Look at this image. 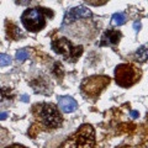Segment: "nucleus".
Here are the masks:
<instances>
[{"label": "nucleus", "mask_w": 148, "mask_h": 148, "mask_svg": "<svg viewBox=\"0 0 148 148\" xmlns=\"http://www.w3.org/2000/svg\"><path fill=\"white\" fill-rule=\"evenodd\" d=\"M34 114L36 119L47 128H56L62 123V116L54 105L52 104H37L34 106Z\"/></svg>", "instance_id": "f257e3e1"}, {"label": "nucleus", "mask_w": 148, "mask_h": 148, "mask_svg": "<svg viewBox=\"0 0 148 148\" xmlns=\"http://www.w3.org/2000/svg\"><path fill=\"white\" fill-rule=\"evenodd\" d=\"M94 143V130L89 125H84L75 135L68 138L59 148H92Z\"/></svg>", "instance_id": "f03ea898"}, {"label": "nucleus", "mask_w": 148, "mask_h": 148, "mask_svg": "<svg viewBox=\"0 0 148 148\" xmlns=\"http://www.w3.org/2000/svg\"><path fill=\"white\" fill-rule=\"evenodd\" d=\"M52 48L56 53L63 56L67 61L75 62L83 53L82 46H73V43L67 38H58L52 42Z\"/></svg>", "instance_id": "7ed1b4c3"}, {"label": "nucleus", "mask_w": 148, "mask_h": 148, "mask_svg": "<svg viewBox=\"0 0 148 148\" xmlns=\"http://www.w3.org/2000/svg\"><path fill=\"white\" fill-rule=\"evenodd\" d=\"M21 21L29 31L37 32L46 26L43 11L41 9H29L21 16Z\"/></svg>", "instance_id": "20e7f679"}, {"label": "nucleus", "mask_w": 148, "mask_h": 148, "mask_svg": "<svg viewBox=\"0 0 148 148\" xmlns=\"http://www.w3.org/2000/svg\"><path fill=\"white\" fill-rule=\"evenodd\" d=\"M115 77L116 83L120 86L128 88L133 85L138 80V72L132 64H120L115 69Z\"/></svg>", "instance_id": "39448f33"}, {"label": "nucleus", "mask_w": 148, "mask_h": 148, "mask_svg": "<svg viewBox=\"0 0 148 148\" xmlns=\"http://www.w3.org/2000/svg\"><path fill=\"white\" fill-rule=\"evenodd\" d=\"M110 83L108 77H91L82 83V90L84 94L91 98H96L100 91Z\"/></svg>", "instance_id": "423d86ee"}, {"label": "nucleus", "mask_w": 148, "mask_h": 148, "mask_svg": "<svg viewBox=\"0 0 148 148\" xmlns=\"http://www.w3.org/2000/svg\"><path fill=\"white\" fill-rule=\"evenodd\" d=\"M91 16H92L91 11L85 6L73 8V9H71V10H68L66 12V16H64L62 27L68 26L69 24H72V22L77 21V20H82V18H90Z\"/></svg>", "instance_id": "0eeeda50"}, {"label": "nucleus", "mask_w": 148, "mask_h": 148, "mask_svg": "<svg viewBox=\"0 0 148 148\" xmlns=\"http://www.w3.org/2000/svg\"><path fill=\"white\" fill-rule=\"evenodd\" d=\"M58 105L63 112H74L78 108L77 101L72 96H59L58 98Z\"/></svg>", "instance_id": "6e6552de"}, {"label": "nucleus", "mask_w": 148, "mask_h": 148, "mask_svg": "<svg viewBox=\"0 0 148 148\" xmlns=\"http://www.w3.org/2000/svg\"><path fill=\"white\" fill-rule=\"evenodd\" d=\"M120 38H121V32L116 30H108L103 36V41H101V46L104 45H116Z\"/></svg>", "instance_id": "1a4fd4ad"}, {"label": "nucleus", "mask_w": 148, "mask_h": 148, "mask_svg": "<svg viewBox=\"0 0 148 148\" xmlns=\"http://www.w3.org/2000/svg\"><path fill=\"white\" fill-rule=\"evenodd\" d=\"M126 22V15L123 12H116L111 17V24L115 26H121Z\"/></svg>", "instance_id": "9d476101"}, {"label": "nucleus", "mask_w": 148, "mask_h": 148, "mask_svg": "<svg viewBox=\"0 0 148 148\" xmlns=\"http://www.w3.org/2000/svg\"><path fill=\"white\" fill-rule=\"evenodd\" d=\"M136 56H137V58L140 59L141 62H146V59H147V49H146V46H141V47L137 49Z\"/></svg>", "instance_id": "9b49d317"}, {"label": "nucleus", "mask_w": 148, "mask_h": 148, "mask_svg": "<svg viewBox=\"0 0 148 148\" xmlns=\"http://www.w3.org/2000/svg\"><path fill=\"white\" fill-rule=\"evenodd\" d=\"M12 98V94L10 92V89L8 88H0V101L9 100Z\"/></svg>", "instance_id": "f8f14e48"}, {"label": "nucleus", "mask_w": 148, "mask_h": 148, "mask_svg": "<svg viewBox=\"0 0 148 148\" xmlns=\"http://www.w3.org/2000/svg\"><path fill=\"white\" fill-rule=\"evenodd\" d=\"M29 56H30V53L27 49H20L16 52V59L22 62V61H25V59L29 58Z\"/></svg>", "instance_id": "ddd939ff"}, {"label": "nucleus", "mask_w": 148, "mask_h": 148, "mask_svg": "<svg viewBox=\"0 0 148 148\" xmlns=\"http://www.w3.org/2000/svg\"><path fill=\"white\" fill-rule=\"evenodd\" d=\"M9 64H11V58L8 54L0 53V67H6Z\"/></svg>", "instance_id": "4468645a"}, {"label": "nucleus", "mask_w": 148, "mask_h": 148, "mask_svg": "<svg viewBox=\"0 0 148 148\" xmlns=\"http://www.w3.org/2000/svg\"><path fill=\"white\" fill-rule=\"evenodd\" d=\"M85 1L92 4V5H101V4H104L106 0H85Z\"/></svg>", "instance_id": "2eb2a0df"}, {"label": "nucleus", "mask_w": 148, "mask_h": 148, "mask_svg": "<svg viewBox=\"0 0 148 148\" xmlns=\"http://www.w3.org/2000/svg\"><path fill=\"white\" fill-rule=\"evenodd\" d=\"M133 27H135V30H136V31H138V30L141 29V24H140V22H137V21H136L135 24H133Z\"/></svg>", "instance_id": "dca6fc26"}, {"label": "nucleus", "mask_w": 148, "mask_h": 148, "mask_svg": "<svg viewBox=\"0 0 148 148\" xmlns=\"http://www.w3.org/2000/svg\"><path fill=\"white\" fill-rule=\"evenodd\" d=\"M8 117V112H0V120H5Z\"/></svg>", "instance_id": "f3484780"}, {"label": "nucleus", "mask_w": 148, "mask_h": 148, "mask_svg": "<svg viewBox=\"0 0 148 148\" xmlns=\"http://www.w3.org/2000/svg\"><path fill=\"white\" fill-rule=\"evenodd\" d=\"M21 100L24 101V103H27V101H29V98H27V95H22L21 96Z\"/></svg>", "instance_id": "a211bd4d"}, {"label": "nucleus", "mask_w": 148, "mask_h": 148, "mask_svg": "<svg viewBox=\"0 0 148 148\" xmlns=\"http://www.w3.org/2000/svg\"><path fill=\"white\" fill-rule=\"evenodd\" d=\"M131 116H132V117H137V116H138V112H136V111H132V112H131Z\"/></svg>", "instance_id": "6ab92c4d"}, {"label": "nucleus", "mask_w": 148, "mask_h": 148, "mask_svg": "<svg viewBox=\"0 0 148 148\" xmlns=\"http://www.w3.org/2000/svg\"><path fill=\"white\" fill-rule=\"evenodd\" d=\"M8 148H24V147H21V146H12V147H8Z\"/></svg>", "instance_id": "aec40b11"}]
</instances>
